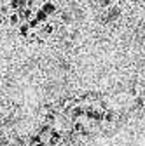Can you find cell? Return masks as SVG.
<instances>
[{"instance_id":"cell-1","label":"cell","mask_w":145,"mask_h":146,"mask_svg":"<svg viewBox=\"0 0 145 146\" xmlns=\"http://www.w3.org/2000/svg\"><path fill=\"white\" fill-rule=\"evenodd\" d=\"M61 139V132L60 131H51L49 134V139H47V146H56Z\"/></svg>"},{"instance_id":"cell-2","label":"cell","mask_w":145,"mask_h":146,"mask_svg":"<svg viewBox=\"0 0 145 146\" xmlns=\"http://www.w3.org/2000/svg\"><path fill=\"white\" fill-rule=\"evenodd\" d=\"M47 16H51V14H54V12H56V5H54L52 2H51V0H47V2H44L42 4V7H40Z\"/></svg>"},{"instance_id":"cell-3","label":"cell","mask_w":145,"mask_h":146,"mask_svg":"<svg viewBox=\"0 0 145 146\" xmlns=\"http://www.w3.org/2000/svg\"><path fill=\"white\" fill-rule=\"evenodd\" d=\"M9 9H11V12H16L19 7H23L25 5V0H9Z\"/></svg>"},{"instance_id":"cell-4","label":"cell","mask_w":145,"mask_h":146,"mask_svg":"<svg viewBox=\"0 0 145 146\" xmlns=\"http://www.w3.org/2000/svg\"><path fill=\"white\" fill-rule=\"evenodd\" d=\"M33 17H35V19H37V21L42 25V23H46V21H47V17H49V16H47L42 9H39V11H35V12H33Z\"/></svg>"},{"instance_id":"cell-5","label":"cell","mask_w":145,"mask_h":146,"mask_svg":"<svg viewBox=\"0 0 145 146\" xmlns=\"http://www.w3.org/2000/svg\"><path fill=\"white\" fill-rule=\"evenodd\" d=\"M17 33H19L21 36H28V35H30V26H28V23H19V25H17Z\"/></svg>"},{"instance_id":"cell-6","label":"cell","mask_w":145,"mask_h":146,"mask_svg":"<svg viewBox=\"0 0 145 146\" xmlns=\"http://www.w3.org/2000/svg\"><path fill=\"white\" fill-rule=\"evenodd\" d=\"M81 117H84V108H82V106L72 108V118H74V120H79Z\"/></svg>"},{"instance_id":"cell-7","label":"cell","mask_w":145,"mask_h":146,"mask_svg":"<svg viewBox=\"0 0 145 146\" xmlns=\"http://www.w3.org/2000/svg\"><path fill=\"white\" fill-rule=\"evenodd\" d=\"M7 17H9L7 21H9V25H11V26H16V25H19V23H21V19H19V14H17V12H11Z\"/></svg>"},{"instance_id":"cell-8","label":"cell","mask_w":145,"mask_h":146,"mask_svg":"<svg viewBox=\"0 0 145 146\" xmlns=\"http://www.w3.org/2000/svg\"><path fill=\"white\" fill-rule=\"evenodd\" d=\"M42 31H44V33H46V35H51V33H52V31H54V26H52V25H51V23H46V25H44V26H42Z\"/></svg>"},{"instance_id":"cell-9","label":"cell","mask_w":145,"mask_h":146,"mask_svg":"<svg viewBox=\"0 0 145 146\" xmlns=\"http://www.w3.org/2000/svg\"><path fill=\"white\" fill-rule=\"evenodd\" d=\"M26 23H28L30 30H35V28H39V26H40V23H39L37 19H35V17H32V19H30V21H26Z\"/></svg>"},{"instance_id":"cell-10","label":"cell","mask_w":145,"mask_h":146,"mask_svg":"<svg viewBox=\"0 0 145 146\" xmlns=\"http://www.w3.org/2000/svg\"><path fill=\"white\" fill-rule=\"evenodd\" d=\"M103 120L105 122H112L114 120V111H105L103 113Z\"/></svg>"},{"instance_id":"cell-11","label":"cell","mask_w":145,"mask_h":146,"mask_svg":"<svg viewBox=\"0 0 145 146\" xmlns=\"http://www.w3.org/2000/svg\"><path fill=\"white\" fill-rule=\"evenodd\" d=\"M82 129H84V127H82V123H79V122H75V123H74V131H77V132H81Z\"/></svg>"},{"instance_id":"cell-12","label":"cell","mask_w":145,"mask_h":146,"mask_svg":"<svg viewBox=\"0 0 145 146\" xmlns=\"http://www.w3.org/2000/svg\"><path fill=\"white\" fill-rule=\"evenodd\" d=\"M135 101H136V104H138V106H142V104H143V101H145V99H143V98H136V99H135Z\"/></svg>"},{"instance_id":"cell-13","label":"cell","mask_w":145,"mask_h":146,"mask_svg":"<svg viewBox=\"0 0 145 146\" xmlns=\"http://www.w3.org/2000/svg\"><path fill=\"white\" fill-rule=\"evenodd\" d=\"M35 146H47V144H46V143H42V141H40V143H37V144H35Z\"/></svg>"},{"instance_id":"cell-14","label":"cell","mask_w":145,"mask_h":146,"mask_svg":"<svg viewBox=\"0 0 145 146\" xmlns=\"http://www.w3.org/2000/svg\"><path fill=\"white\" fill-rule=\"evenodd\" d=\"M40 2H42V4H44V2H47V0H40Z\"/></svg>"},{"instance_id":"cell-15","label":"cell","mask_w":145,"mask_h":146,"mask_svg":"<svg viewBox=\"0 0 145 146\" xmlns=\"http://www.w3.org/2000/svg\"><path fill=\"white\" fill-rule=\"evenodd\" d=\"M143 99H145V92H143Z\"/></svg>"}]
</instances>
